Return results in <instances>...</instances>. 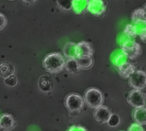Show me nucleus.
<instances>
[{
	"instance_id": "obj_1",
	"label": "nucleus",
	"mask_w": 146,
	"mask_h": 131,
	"mask_svg": "<svg viewBox=\"0 0 146 131\" xmlns=\"http://www.w3.org/2000/svg\"><path fill=\"white\" fill-rule=\"evenodd\" d=\"M65 59L58 52L50 53L43 60V67L51 74H58L64 69Z\"/></svg>"
},
{
	"instance_id": "obj_2",
	"label": "nucleus",
	"mask_w": 146,
	"mask_h": 131,
	"mask_svg": "<svg viewBox=\"0 0 146 131\" xmlns=\"http://www.w3.org/2000/svg\"><path fill=\"white\" fill-rule=\"evenodd\" d=\"M113 62L119 74L123 78L130 77L133 74V72L136 71L135 66L128 61L125 56L122 53L116 55Z\"/></svg>"
},
{
	"instance_id": "obj_3",
	"label": "nucleus",
	"mask_w": 146,
	"mask_h": 131,
	"mask_svg": "<svg viewBox=\"0 0 146 131\" xmlns=\"http://www.w3.org/2000/svg\"><path fill=\"white\" fill-rule=\"evenodd\" d=\"M121 51H122V54H124L127 59H131V60L137 58L142 53V48L140 45L136 41L128 38L122 40Z\"/></svg>"
},
{
	"instance_id": "obj_4",
	"label": "nucleus",
	"mask_w": 146,
	"mask_h": 131,
	"mask_svg": "<svg viewBox=\"0 0 146 131\" xmlns=\"http://www.w3.org/2000/svg\"><path fill=\"white\" fill-rule=\"evenodd\" d=\"M84 103L92 109H96L102 105H103L104 97L102 93L95 88H90L86 90L84 98Z\"/></svg>"
},
{
	"instance_id": "obj_5",
	"label": "nucleus",
	"mask_w": 146,
	"mask_h": 131,
	"mask_svg": "<svg viewBox=\"0 0 146 131\" xmlns=\"http://www.w3.org/2000/svg\"><path fill=\"white\" fill-rule=\"evenodd\" d=\"M64 105L70 111H80L84 106V100L78 93H70L65 98Z\"/></svg>"
},
{
	"instance_id": "obj_6",
	"label": "nucleus",
	"mask_w": 146,
	"mask_h": 131,
	"mask_svg": "<svg viewBox=\"0 0 146 131\" xmlns=\"http://www.w3.org/2000/svg\"><path fill=\"white\" fill-rule=\"evenodd\" d=\"M129 85L135 90H143L146 88V73L142 70H136L129 77Z\"/></svg>"
},
{
	"instance_id": "obj_7",
	"label": "nucleus",
	"mask_w": 146,
	"mask_h": 131,
	"mask_svg": "<svg viewBox=\"0 0 146 131\" xmlns=\"http://www.w3.org/2000/svg\"><path fill=\"white\" fill-rule=\"evenodd\" d=\"M127 102L134 108H141L146 105V95L141 90L133 89L127 97Z\"/></svg>"
},
{
	"instance_id": "obj_8",
	"label": "nucleus",
	"mask_w": 146,
	"mask_h": 131,
	"mask_svg": "<svg viewBox=\"0 0 146 131\" xmlns=\"http://www.w3.org/2000/svg\"><path fill=\"white\" fill-rule=\"evenodd\" d=\"M93 48L91 45L86 41H81L76 45L75 53L77 58H88L93 56Z\"/></svg>"
},
{
	"instance_id": "obj_9",
	"label": "nucleus",
	"mask_w": 146,
	"mask_h": 131,
	"mask_svg": "<svg viewBox=\"0 0 146 131\" xmlns=\"http://www.w3.org/2000/svg\"><path fill=\"white\" fill-rule=\"evenodd\" d=\"M88 11L94 16H100L106 11V4L103 0H90Z\"/></svg>"
},
{
	"instance_id": "obj_10",
	"label": "nucleus",
	"mask_w": 146,
	"mask_h": 131,
	"mask_svg": "<svg viewBox=\"0 0 146 131\" xmlns=\"http://www.w3.org/2000/svg\"><path fill=\"white\" fill-rule=\"evenodd\" d=\"M111 115H112L111 111L109 110L108 106H105V105H102L95 109V111H94V117L100 123H107Z\"/></svg>"
},
{
	"instance_id": "obj_11",
	"label": "nucleus",
	"mask_w": 146,
	"mask_h": 131,
	"mask_svg": "<svg viewBox=\"0 0 146 131\" xmlns=\"http://www.w3.org/2000/svg\"><path fill=\"white\" fill-rule=\"evenodd\" d=\"M16 126V121L11 114H3L0 116V129L3 131H11Z\"/></svg>"
},
{
	"instance_id": "obj_12",
	"label": "nucleus",
	"mask_w": 146,
	"mask_h": 131,
	"mask_svg": "<svg viewBox=\"0 0 146 131\" xmlns=\"http://www.w3.org/2000/svg\"><path fill=\"white\" fill-rule=\"evenodd\" d=\"M89 2L90 0H73L72 9L78 15L84 14L86 11H88Z\"/></svg>"
},
{
	"instance_id": "obj_13",
	"label": "nucleus",
	"mask_w": 146,
	"mask_h": 131,
	"mask_svg": "<svg viewBox=\"0 0 146 131\" xmlns=\"http://www.w3.org/2000/svg\"><path fill=\"white\" fill-rule=\"evenodd\" d=\"M15 73V67L13 64L9 62H3L0 63V76L3 78H7L10 76L14 75Z\"/></svg>"
},
{
	"instance_id": "obj_14",
	"label": "nucleus",
	"mask_w": 146,
	"mask_h": 131,
	"mask_svg": "<svg viewBox=\"0 0 146 131\" xmlns=\"http://www.w3.org/2000/svg\"><path fill=\"white\" fill-rule=\"evenodd\" d=\"M133 118L136 123L141 126L146 125V108H136L133 111Z\"/></svg>"
},
{
	"instance_id": "obj_15",
	"label": "nucleus",
	"mask_w": 146,
	"mask_h": 131,
	"mask_svg": "<svg viewBox=\"0 0 146 131\" xmlns=\"http://www.w3.org/2000/svg\"><path fill=\"white\" fill-rule=\"evenodd\" d=\"M131 20L134 24H146V11L140 8L133 11Z\"/></svg>"
},
{
	"instance_id": "obj_16",
	"label": "nucleus",
	"mask_w": 146,
	"mask_h": 131,
	"mask_svg": "<svg viewBox=\"0 0 146 131\" xmlns=\"http://www.w3.org/2000/svg\"><path fill=\"white\" fill-rule=\"evenodd\" d=\"M76 43L74 42H67L64 48H63V53L64 56L67 59H76V53H75V49H76Z\"/></svg>"
},
{
	"instance_id": "obj_17",
	"label": "nucleus",
	"mask_w": 146,
	"mask_h": 131,
	"mask_svg": "<svg viewBox=\"0 0 146 131\" xmlns=\"http://www.w3.org/2000/svg\"><path fill=\"white\" fill-rule=\"evenodd\" d=\"M64 69L70 74L76 75L79 72V67L78 64L77 58L76 59H67L65 60Z\"/></svg>"
},
{
	"instance_id": "obj_18",
	"label": "nucleus",
	"mask_w": 146,
	"mask_h": 131,
	"mask_svg": "<svg viewBox=\"0 0 146 131\" xmlns=\"http://www.w3.org/2000/svg\"><path fill=\"white\" fill-rule=\"evenodd\" d=\"M78 61V64L79 70H90L94 63V60L92 57H88V58H77Z\"/></svg>"
},
{
	"instance_id": "obj_19",
	"label": "nucleus",
	"mask_w": 146,
	"mask_h": 131,
	"mask_svg": "<svg viewBox=\"0 0 146 131\" xmlns=\"http://www.w3.org/2000/svg\"><path fill=\"white\" fill-rule=\"evenodd\" d=\"M124 35L128 38L131 39L134 38L137 35V28L134 24H127L125 28H124Z\"/></svg>"
},
{
	"instance_id": "obj_20",
	"label": "nucleus",
	"mask_w": 146,
	"mask_h": 131,
	"mask_svg": "<svg viewBox=\"0 0 146 131\" xmlns=\"http://www.w3.org/2000/svg\"><path fill=\"white\" fill-rule=\"evenodd\" d=\"M73 0H57V5L64 11H70L72 9Z\"/></svg>"
},
{
	"instance_id": "obj_21",
	"label": "nucleus",
	"mask_w": 146,
	"mask_h": 131,
	"mask_svg": "<svg viewBox=\"0 0 146 131\" xmlns=\"http://www.w3.org/2000/svg\"><path fill=\"white\" fill-rule=\"evenodd\" d=\"M119 122H120V118H119V117L117 114H112L111 117H110V118H109V120L108 121L107 123H108L110 127L114 128V127H117V126L119 124Z\"/></svg>"
},
{
	"instance_id": "obj_22",
	"label": "nucleus",
	"mask_w": 146,
	"mask_h": 131,
	"mask_svg": "<svg viewBox=\"0 0 146 131\" xmlns=\"http://www.w3.org/2000/svg\"><path fill=\"white\" fill-rule=\"evenodd\" d=\"M5 84L10 88H13L15 86H17V77L15 75L10 76L7 78L5 79Z\"/></svg>"
},
{
	"instance_id": "obj_23",
	"label": "nucleus",
	"mask_w": 146,
	"mask_h": 131,
	"mask_svg": "<svg viewBox=\"0 0 146 131\" xmlns=\"http://www.w3.org/2000/svg\"><path fill=\"white\" fill-rule=\"evenodd\" d=\"M7 25V19L5 15L0 13V31L3 30Z\"/></svg>"
},
{
	"instance_id": "obj_24",
	"label": "nucleus",
	"mask_w": 146,
	"mask_h": 131,
	"mask_svg": "<svg viewBox=\"0 0 146 131\" xmlns=\"http://www.w3.org/2000/svg\"><path fill=\"white\" fill-rule=\"evenodd\" d=\"M128 131H144V129L143 128V127L137 123H133L130 126V128H128Z\"/></svg>"
},
{
	"instance_id": "obj_25",
	"label": "nucleus",
	"mask_w": 146,
	"mask_h": 131,
	"mask_svg": "<svg viewBox=\"0 0 146 131\" xmlns=\"http://www.w3.org/2000/svg\"><path fill=\"white\" fill-rule=\"evenodd\" d=\"M67 131H88V130L84 127H83V126L74 125V126H71Z\"/></svg>"
},
{
	"instance_id": "obj_26",
	"label": "nucleus",
	"mask_w": 146,
	"mask_h": 131,
	"mask_svg": "<svg viewBox=\"0 0 146 131\" xmlns=\"http://www.w3.org/2000/svg\"><path fill=\"white\" fill-rule=\"evenodd\" d=\"M23 1L25 2V3H27V4H33V3L36 2L37 0H23Z\"/></svg>"
},
{
	"instance_id": "obj_27",
	"label": "nucleus",
	"mask_w": 146,
	"mask_h": 131,
	"mask_svg": "<svg viewBox=\"0 0 146 131\" xmlns=\"http://www.w3.org/2000/svg\"><path fill=\"white\" fill-rule=\"evenodd\" d=\"M143 10H144V11H146V5H144V7H143Z\"/></svg>"
},
{
	"instance_id": "obj_28",
	"label": "nucleus",
	"mask_w": 146,
	"mask_h": 131,
	"mask_svg": "<svg viewBox=\"0 0 146 131\" xmlns=\"http://www.w3.org/2000/svg\"><path fill=\"white\" fill-rule=\"evenodd\" d=\"M145 108H146V107H145Z\"/></svg>"
}]
</instances>
